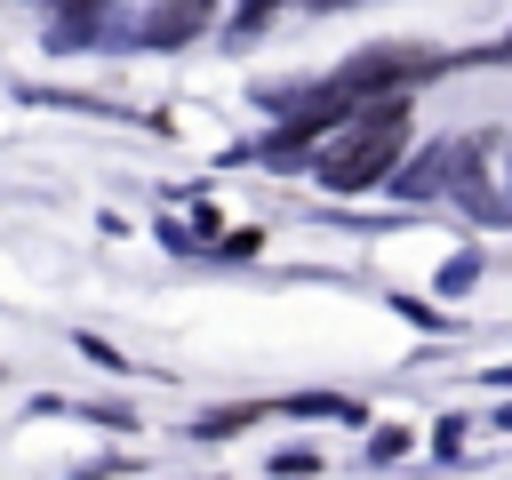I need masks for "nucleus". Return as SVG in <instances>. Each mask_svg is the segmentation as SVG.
<instances>
[{"mask_svg":"<svg viewBox=\"0 0 512 480\" xmlns=\"http://www.w3.org/2000/svg\"><path fill=\"white\" fill-rule=\"evenodd\" d=\"M408 152V96H376L360 112H336L328 128H312V176L328 192H368L400 168Z\"/></svg>","mask_w":512,"mask_h":480,"instance_id":"obj_1","label":"nucleus"},{"mask_svg":"<svg viewBox=\"0 0 512 480\" xmlns=\"http://www.w3.org/2000/svg\"><path fill=\"white\" fill-rule=\"evenodd\" d=\"M312 8H344V0H312Z\"/></svg>","mask_w":512,"mask_h":480,"instance_id":"obj_2","label":"nucleus"}]
</instances>
